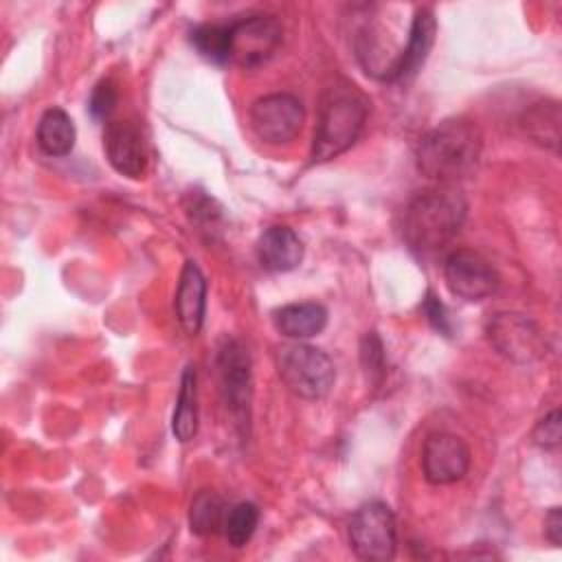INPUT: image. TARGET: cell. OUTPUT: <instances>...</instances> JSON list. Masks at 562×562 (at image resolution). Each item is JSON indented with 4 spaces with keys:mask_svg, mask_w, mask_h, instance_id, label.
Segmentation results:
<instances>
[{
    "mask_svg": "<svg viewBox=\"0 0 562 562\" xmlns=\"http://www.w3.org/2000/svg\"><path fill=\"white\" fill-rule=\"evenodd\" d=\"M191 46L213 64H228V24H200L189 33Z\"/></svg>",
    "mask_w": 562,
    "mask_h": 562,
    "instance_id": "cell-21",
    "label": "cell"
},
{
    "mask_svg": "<svg viewBox=\"0 0 562 562\" xmlns=\"http://www.w3.org/2000/svg\"><path fill=\"white\" fill-rule=\"evenodd\" d=\"M116 101H119V92H116V86L110 81V79H103L94 86L90 99H88V110L92 114V119L97 121H108L110 114L114 112L116 108Z\"/></svg>",
    "mask_w": 562,
    "mask_h": 562,
    "instance_id": "cell-24",
    "label": "cell"
},
{
    "mask_svg": "<svg viewBox=\"0 0 562 562\" xmlns=\"http://www.w3.org/2000/svg\"><path fill=\"white\" fill-rule=\"evenodd\" d=\"M544 538L553 544L560 547L562 542V512L560 507H551L544 516Z\"/></svg>",
    "mask_w": 562,
    "mask_h": 562,
    "instance_id": "cell-27",
    "label": "cell"
},
{
    "mask_svg": "<svg viewBox=\"0 0 562 562\" xmlns=\"http://www.w3.org/2000/svg\"><path fill=\"white\" fill-rule=\"evenodd\" d=\"M173 307L180 327L189 336H195L202 329L206 316V279L200 266L191 259L182 266Z\"/></svg>",
    "mask_w": 562,
    "mask_h": 562,
    "instance_id": "cell-13",
    "label": "cell"
},
{
    "mask_svg": "<svg viewBox=\"0 0 562 562\" xmlns=\"http://www.w3.org/2000/svg\"><path fill=\"white\" fill-rule=\"evenodd\" d=\"M443 279L454 296L470 303L492 296L501 283L492 263L470 248H459L448 255L443 263Z\"/></svg>",
    "mask_w": 562,
    "mask_h": 562,
    "instance_id": "cell-10",
    "label": "cell"
},
{
    "mask_svg": "<svg viewBox=\"0 0 562 562\" xmlns=\"http://www.w3.org/2000/svg\"><path fill=\"white\" fill-rule=\"evenodd\" d=\"M362 364H364L367 380H371V384H380L382 378L386 375L384 347H382L380 338L373 331H369L362 338Z\"/></svg>",
    "mask_w": 562,
    "mask_h": 562,
    "instance_id": "cell-23",
    "label": "cell"
},
{
    "mask_svg": "<svg viewBox=\"0 0 562 562\" xmlns=\"http://www.w3.org/2000/svg\"><path fill=\"white\" fill-rule=\"evenodd\" d=\"M248 121L255 136L268 145H283L296 138L305 121L303 103L288 92H274L252 101Z\"/></svg>",
    "mask_w": 562,
    "mask_h": 562,
    "instance_id": "cell-9",
    "label": "cell"
},
{
    "mask_svg": "<svg viewBox=\"0 0 562 562\" xmlns=\"http://www.w3.org/2000/svg\"><path fill=\"white\" fill-rule=\"evenodd\" d=\"M103 149L112 169L125 178H140L147 169V147L140 130L130 121H110L103 132Z\"/></svg>",
    "mask_w": 562,
    "mask_h": 562,
    "instance_id": "cell-12",
    "label": "cell"
},
{
    "mask_svg": "<svg viewBox=\"0 0 562 562\" xmlns=\"http://www.w3.org/2000/svg\"><path fill=\"white\" fill-rule=\"evenodd\" d=\"M490 345L516 364H531L547 356V336L540 325L520 312H496L485 323Z\"/></svg>",
    "mask_w": 562,
    "mask_h": 562,
    "instance_id": "cell-5",
    "label": "cell"
},
{
    "mask_svg": "<svg viewBox=\"0 0 562 562\" xmlns=\"http://www.w3.org/2000/svg\"><path fill=\"white\" fill-rule=\"evenodd\" d=\"M171 430L180 443L191 441L198 432V378L193 367H187L182 371L178 400L171 417Z\"/></svg>",
    "mask_w": 562,
    "mask_h": 562,
    "instance_id": "cell-19",
    "label": "cell"
},
{
    "mask_svg": "<svg viewBox=\"0 0 562 562\" xmlns=\"http://www.w3.org/2000/svg\"><path fill=\"white\" fill-rule=\"evenodd\" d=\"M483 136L474 121L454 116L435 125L417 145V169L439 184H452L474 171Z\"/></svg>",
    "mask_w": 562,
    "mask_h": 562,
    "instance_id": "cell-2",
    "label": "cell"
},
{
    "mask_svg": "<svg viewBox=\"0 0 562 562\" xmlns=\"http://www.w3.org/2000/svg\"><path fill=\"white\" fill-rule=\"evenodd\" d=\"M435 33H437V20L432 11L426 7L417 9L411 20V29H408L406 44L402 48L393 81H406L419 72V68L428 59V53L435 44Z\"/></svg>",
    "mask_w": 562,
    "mask_h": 562,
    "instance_id": "cell-14",
    "label": "cell"
},
{
    "mask_svg": "<svg viewBox=\"0 0 562 562\" xmlns=\"http://www.w3.org/2000/svg\"><path fill=\"white\" fill-rule=\"evenodd\" d=\"M468 443L446 430L430 432L422 448V472L430 485H450L461 481L470 470Z\"/></svg>",
    "mask_w": 562,
    "mask_h": 562,
    "instance_id": "cell-11",
    "label": "cell"
},
{
    "mask_svg": "<svg viewBox=\"0 0 562 562\" xmlns=\"http://www.w3.org/2000/svg\"><path fill=\"white\" fill-rule=\"evenodd\" d=\"M224 501L213 490H200L189 507V527L195 536H211L224 527Z\"/></svg>",
    "mask_w": 562,
    "mask_h": 562,
    "instance_id": "cell-20",
    "label": "cell"
},
{
    "mask_svg": "<svg viewBox=\"0 0 562 562\" xmlns=\"http://www.w3.org/2000/svg\"><path fill=\"white\" fill-rule=\"evenodd\" d=\"M560 103L555 99H542L525 110L520 125L525 134L540 147L558 151L560 147Z\"/></svg>",
    "mask_w": 562,
    "mask_h": 562,
    "instance_id": "cell-17",
    "label": "cell"
},
{
    "mask_svg": "<svg viewBox=\"0 0 562 562\" xmlns=\"http://www.w3.org/2000/svg\"><path fill=\"white\" fill-rule=\"evenodd\" d=\"M220 391L237 426H248L252 400V362L250 353L237 338H224L217 349Z\"/></svg>",
    "mask_w": 562,
    "mask_h": 562,
    "instance_id": "cell-8",
    "label": "cell"
},
{
    "mask_svg": "<svg viewBox=\"0 0 562 562\" xmlns=\"http://www.w3.org/2000/svg\"><path fill=\"white\" fill-rule=\"evenodd\" d=\"M303 241L290 226H270L257 239L259 263L268 272H290L303 261Z\"/></svg>",
    "mask_w": 562,
    "mask_h": 562,
    "instance_id": "cell-15",
    "label": "cell"
},
{
    "mask_svg": "<svg viewBox=\"0 0 562 562\" xmlns=\"http://www.w3.org/2000/svg\"><path fill=\"white\" fill-rule=\"evenodd\" d=\"M277 331L290 340H307L318 336L327 325V310L321 303H288L272 312Z\"/></svg>",
    "mask_w": 562,
    "mask_h": 562,
    "instance_id": "cell-16",
    "label": "cell"
},
{
    "mask_svg": "<svg viewBox=\"0 0 562 562\" xmlns=\"http://www.w3.org/2000/svg\"><path fill=\"white\" fill-rule=\"evenodd\" d=\"M422 312L426 314L428 323H430L439 334H443V336H450V334H452V323H450L448 310H446V305H443L432 292L426 294V299H424V303H422Z\"/></svg>",
    "mask_w": 562,
    "mask_h": 562,
    "instance_id": "cell-26",
    "label": "cell"
},
{
    "mask_svg": "<svg viewBox=\"0 0 562 562\" xmlns=\"http://www.w3.org/2000/svg\"><path fill=\"white\" fill-rule=\"evenodd\" d=\"M281 40L283 29L274 15H246L228 24V64L257 68L274 55Z\"/></svg>",
    "mask_w": 562,
    "mask_h": 562,
    "instance_id": "cell-7",
    "label": "cell"
},
{
    "mask_svg": "<svg viewBox=\"0 0 562 562\" xmlns=\"http://www.w3.org/2000/svg\"><path fill=\"white\" fill-rule=\"evenodd\" d=\"M369 114L367 99L349 83L325 92L312 140V160L327 162L345 154L360 136Z\"/></svg>",
    "mask_w": 562,
    "mask_h": 562,
    "instance_id": "cell-3",
    "label": "cell"
},
{
    "mask_svg": "<svg viewBox=\"0 0 562 562\" xmlns=\"http://www.w3.org/2000/svg\"><path fill=\"white\" fill-rule=\"evenodd\" d=\"M349 544L360 560H391L397 551V522L389 505L373 501L358 507L349 520Z\"/></svg>",
    "mask_w": 562,
    "mask_h": 562,
    "instance_id": "cell-6",
    "label": "cell"
},
{
    "mask_svg": "<svg viewBox=\"0 0 562 562\" xmlns=\"http://www.w3.org/2000/svg\"><path fill=\"white\" fill-rule=\"evenodd\" d=\"M257 522H259L257 505L246 503V501L233 505L224 518V536H226L228 544L235 549L244 547L252 538Z\"/></svg>",
    "mask_w": 562,
    "mask_h": 562,
    "instance_id": "cell-22",
    "label": "cell"
},
{
    "mask_svg": "<svg viewBox=\"0 0 562 562\" xmlns=\"http://www.w3.org/2000/svg\"><path fill=\"white\" fill-rule=\"evenodd\" d=\"M531 437H533V443L540 446V448H555L560 443V437H562V415H560V411H551L549 415H544L536 424Z\"/></svg>",
    "mask_w": 562,
    "mask_h": 562,
    "instance_id": "cell-25",
    "label": "cell"
},
{
    "mask_svg": "<svg viewBox=\"0 0 562 562\" xmlns=\"http://www.w3.org/2000/svg\"><path fill=\"white\" fill-rule=\"evenodd\" d=\"M37 145L48 156H68L75 147V123L61 108H48L37 123Z\"/></svg>",
    "mask_w": 562,
    "mask_h": 562,
    "instance_id": "cell-18",
    "label": "cell"
},
{
    "mask_svg": "<svg viewBox=\"0 0 562 562\" xmlns=\"http://www.w3.org/2000/svg\"><path fill=\"white\" fill-rule=\"evenodd\" d=\"M277 371L285 386L305 400L325 397L336 380V369L331 358L307 342L292 340L277 349Z\"/></svg>",
    "mask_w": 562,
    "mask_h": 562,
    "instance_id": "cell-4",
    "label": "cell"
},
{
    "mask_svg": "<svg viewBox=\"0 0 562 562\" xmlns=\"http://www.w3.org/2000/svg\"><path fill=\"white\" fill-rule=\"evenodd\" d=\"M465 211V198L452 184L419 191L404 209L402 237L413 252L432 255L459 233Z\"/></svg>",
    "mask_w": 562,
    "mask_h": 562,
    "instance_id": "cell-1",
    "label": "cell"
}]
</instances>
